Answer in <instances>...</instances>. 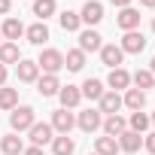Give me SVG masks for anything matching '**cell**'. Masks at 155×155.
I'll return each mask as SVG.
<instances>
[{"mask_svg": "<svg viewBox=\"0 0 155 155\" xmlns=\"http://www.w3.org/2000/svg\"><path fill=\"white\" fill-rule=\"evenodd\" d=\"M0 85H6V67L0 64Z\"/></svg>", "mask_w": 155, "mask_h": 155, "instance_id": "cell-36", "label": "cell"}, {"mask_svg": "<svg viewBox=\"0 0 155 155\" xmlns=\"http://www.w3.org/2000/svg\"><path fill=\"white\" fill-rule=\"evenodd\" d=\"M140 6H146V9H155V0H140Z\"/></svg>", "mask_w": 155, "mask_h": 155, "instance_id": "cell-37", "label": "cell"}, {"mask_svg": "<svg viewBox=\"0 0 155 155\" xmlns=\"http://www.w3.org/2000/svg\"><path fill=\"white\" fill-rule=\"evenodd\" d=\"M21 155H43V149H40V146H28Z\"/></svg>", "mask_w": 155, "mask_h": 155, "instance_id": "cell-34", "label": "cell"}, {"mask_svg": "<svg viewBox=\"0 0 155 155\" xmlns=\"http://www.w3.org/2000/svg\"><path fill=\"white\" fill-rule=\"evenodd\" d=\"M49 125H52V131H58V134H70V131L76 128V116L61 107V110L52 113V122H49Z\"/></svg>", "mask_w": 155, "mask_h": 155, "instance_id": "cell-4", "label": "cell"}, {"mask_svg": "<svg viewBox=\"0 0 155 155\" xmlns=\"http://www.w3.org/2000/svg\"><path fill=\"white\" fill-rule=\"evenodd\" d=\"M149 73L155 76V55H152V61H149Z\"/></svg>", "mask_w": 155, "mask_h": 155, "instance_id": "cell-38", "label": "cell"}, {"mask_svg": "<svg viewBox=\"0 0 155 155\" xmlns=\"http://www.w3.org/2000/svg\"><path fill=\"white\" fill-rule=\"evenodd\" d=\"M122 107H128V110H143L146 107V91H140V88H128L125 91V97H122Z\"/></svg>", "mask_w": 155, "mask_h": 155, "instance_id": "cell-19", "label": "cell"}, {"mask_svg": "<svg viewBox=\"0 0 155 155\" xmlns=\"http://www.w3.org/2000/svg\"><path fill=\"white\" fill-rule=\"evenodd\" d=\"M101 61H104L110 70H116V67H122V61H125V52H122L116 43H104V46H101Z\"/></svg>", "mask_w": 155, "mask_h": 155, "instance_id": "cell-9", "label": "cell"}, {"mask_svg": "<svg viewBox=\"0 0 155 155\" xmlns=\"http://www.w3.org/2000/svg\"><path fill=\"white\" fill-rule=\"evenodd\" d=\"M55 0H34V15L40 18V21H46L49 15H55Z\"/></svg>", "mask_w": 155, "mask_h": 155, "instance_id": "cell-27", "label": "cell"}, {"mask_svg": "<svg viewBox=\"0 0 155 155\" xmlns=\"http://www.w3.org/2000/svg\"><path fill=\"white\" fill-rule=\"evenodd\" d=\"M119 49H122L125 55H140V52L146 49V37H143L140 31H125V37H122Z\"/></svg>", "mask_w": 155, "mask_h": 155, "instance_id": "cell-3", "label": "cell"}, {"mask_svg": "<svg viewBox=\"0 0 155 155\" xmlns=\"http://www.w3.org/2000/svg\"><path fill=\"white\" fill-rule=\"evenodd\" d=\"M0 149H3V155H21L25 143L18 134H6V137H0Z\"/></svg>", "mask_w": 155, "mask_h": 155, "instance_id": "cell-23", "label": "cell"}, {"mask_svg": "<svg viewBox=\"0 0 155 155\" xmlns=\"http://www.w3.org/2000/svg\"><path fill=\"white\" fill-rule=\"evenodd\" d=\"M37 91L43 94V97H55L58 91H61V82H58V76H40V79H37Z\"/></svg>", "mask_w": 155, "mask_h": 155, "instance_id": "cell-18", "label": "cell"}, {"mask_svg": "<svg viewBox=\"0 0 155 155\" xmlns=\"http://www.w3.org/2000/svg\"><path fill=\"white\" fill-rule=\"evenodd\" d=\"M18 107V88H6V85H0V110H15Z\"/></svg>", "mask_w": 155, "mask_h": 155, "instance_id": "cell-26", "label": "cell"}, {"mask_svg": "<svg viewBox=\"0 0 155 155\" xmlns=\"http://www.w3.org/2000/svg\"><path fill=\"white\" fill-rule=\"evenodd\" d=\"M113 6H119V9H125V6H131V0H113Z\"/></svg>", "mask_w": 155, "mask_h": 155, "instance_id": "cell-35", "label": "cell"}, {"mask_svg": "<svg viewBox=\"0 0 155 155\" xmlns=\"http://www.w3.org/2000/svg\"><path fill=\"white\" fill-rule=\"evenodd\" d=\"M152 31H155V18H152Z\"/></svg>", "mask_w": 155, "mask_h": 155, "instance_id": "cell-40", "label": "cell"}, {"mask_svg": "<svg viewBox=\"0 0 155 155\" xmlns=\"http://www.w3.org/2000/svg\"><path fill=\"white\" fill-rule=\"evenodd\" d=\"M58 97H61V107H64V110H73V107H79V101H82V91L76 88V85H61Z\"/></svg>", "mask_w": 155, "mask_h": 155, "instance_id": "cell-15", "label": "cell"}, {"mask_svg": "<svg viewBox=\"0 0 155 155\" xmlns=\"http://www.w3.org/2000/svg\"><path fill=\"white\" fill-rule=\"evenodd\" d=\"M18 61H21L18 43H6V40H3V43H0V64L6 67V64H18Z\"/></svg>", "mask_w": 155, "mask_h": 155, "instance_id": "cell-22", "label": "cell"}, {"mask_svg": "<svg viewBox=\"0 0 155 155\" xmlns=\"http://www.w3.org/2000/svg\"><path fill=\"white\" fill-rule=\"evenodd\" d=\"M94 155H97V152H94Z\"/></svg>", "mask_w": 155, "mask_h": 155, "instance_id": "cell-42", "label": "cell"}, {"mask_svg": "<svg viewBox=\"0 0 155 155\" xmlns=\"http://www.w3.org/2000/svg\"><path fill=\"white\" fill-rule=\"evenodd\" d=\"M79 21L82 25H101L104 21V3H97V0H88V3L82 6V12H79Z\"/></svg>", "mask_w": 155, "mask_h": 155, "instance_id": "cell-8", "label": "cell"}, {"mask_svg": "<svg viewBox=\"0 0 155 155\" xmlns=\"http://www.w3.org/2000/svg\"><path fill=\"white\" fill-rule=\"evenodd\" d=\"M107 85L113 88V91H128V85H131V73L125 70V67H116V70H110V76H107Z\"/></svg>", "mask_w": 155, "mask_h": 155, "instance_id": "cell-13", "label": "cell"}, {"mask_svg": "<svg viewBox=\"0 0 155 155\" xmlns=\"http://www.w3.org/2000/svg\"><path fill=\"white\" fill-rule=\"evenodd\" d=\"M37 122L34 116V107H15L9 113V125H12V134H21V131H31V125Z\"/></svg>", "mask_w": 155, "mask_h": 155, "instance_id": "cell-1", "label": "cell"}, {"mask_svg": "<svg viewBox=\"0 0 155 155\" xmlns=\"http://www.w3.org/2000/svg\"><path fill=\"white\" fill-rule=\"evenodd\" d=\"M94 152H97V155H116V152H119V143H116V137H97V143H94Z\"/></svg>", "mask_w": 155, "mask_h": 155, "instance_id": "cell-29", "label": "cell"}, {"mask_svg": "<svg viewBox=\"0 0 155 155\" xmlns=\"http://www.w3.org/2000/svg\"><path fill=\"white\" fill-rule=\"evenodd\" d=\"M116 143H119V152L134 155V152H140V146H143V134H137V131H122V134L116 137Z\"/></svg>", "mask_w": 155, "mask_h": 155, "instance_id": "cell-7", "label": "cell"}, {"mask_svg": "<svg viewBox=\"0 0 155 155\" xmlns=\"http://www.w3.org/2000/svg\"><path fill=\"white\" fill-rule=\"evenodd\" d=\"M149 125H152V128H155V113H152V116H149Z\"/></svg>", "mask_w": 155, "mask_h": 155, "instance_id": "cell-39", "label": "cell"}, {"mask_svg": "<svg viewBox=\"0 0 155 155\" xmlns=\"http://www.w3.org/2000/svg\"><path fill=\"white\" fill-rule=\"evenodd\" d=\"M143 146H146V149H149V152L155 155V131H152L149 137H143Z\"/></svg>", "mask_w": 155, "mask_h": 155, "instance_id": "cell-32", "label": "cell"}, {"mask_svg": "<svg viewBox=\"0 0 155 155\" xmlns=\"http://www.w3.org/2000/svg\"><path fill=\"white\" fill-rule=\"evenodd\" d=\"M28 134H31V143H34V146H40V149H43L46 143H52V140H55V137H52L55 131H52V125H49V122H34Z\"/></svg>", "mask_w": 155, "mask_h": 155, "instance_id": "cell-6", "label": "cell"}, {"mask_svg": "<svg viewBox=\"0 0 155 155\" xmlns=\"http://www.w3.org/2000/svg\"><path fill=\"white\" fill-rule=\"evenodd\" d=\"M116 25H119L122 31H137V28H140V12H137L134 6H125V9L116 15Z\"/></svg>", "mask_w": 155, "mask_h": 155, "instance_id": "cell-11", "label": "cell"}, {"mask_svg": "<svg viewBox=\"0 0 155 155\" xmlns=\"http://www.w3.org/2000/svg\"><path fill=\"white\" fill-rule=\"evenodd\" d=\"M64 67H67L70 73H79V70L85 67V52H79V49H70V52L64 55Z\"/></svg>", "mask_w": 155, "mask_h": 155, "instance_id": "cell-25", "label": "cell"}, {"mask_svg": "<svg viewBox=\"0 0 155 155\" xmlns=\"http://www.w3.org/2000/svg\"><path fill=\"white\" fill-rule=\"evenodd\" d=\"M52 152H55V155H73V152H76V140H73L70 134H58V137L52 140Z\"/></svg>", "mask_w": 155, "mask_h": 155, "instance_id": "cell-21", "label": "cell"}, {"mask_svg": "<svg viewBox=\"0 0 155 155\" xmlns=\"http://www.w3.org/2000/svg\"><path fill=\"white\" fill-rule=\"evenodd\" d=\"M131 82H134V88L146 91V88H152V85H155V76H152L149 70H137V73L131 76Z\"/></svg>", "mask_w": 155, "mask_h": 155, "instance_id": "cell-30", "label": "cell"}, {"mask_svg": "<svg viewBox=\"0 0 155 155\" xmlns=\"http://www.w3.org/2000/svg\"><path fill=\"white\" fill-rule=\"evenodd\" d=\"M97 104H101V113L116 116V113L122 110V94H119V91H104V97H101Z\"/></svg>", "mask_w": 155, "mask_h": 155, "instance_id": "cell-17", "label": "cell"}, {"mask_svg": "<svg viewBox=\"0 0 155 155\" xmlns=\"http://www.w3.org/2000/svg\"><path fill=\"white\" fill-rule=\"evenodd\" d=\"M76 125H79L85 134H94V131L104 125V113H101V110H85V113L76 116Z\"/></svg>", "mask_w": 155, "mask_h": 155, "instance_id": "cell-5", "label": "cell"}, {"mask_svg": "<svg viewBox=\"0 0 155 155\" xmlns=\"http://www.w3.org/2000/svg\"><path fill=\"white\" fill-rule=\"evenodd\" d=\"M79 91H82V97H88V101H101L107 88H104L101 79H85V82L79 85Z\"/></svg>", "mask_w": 155, "mask_h": 155, "instance_id": "cell-24", "label": "cell"}, {"mask_svg": "<svg viewBox=\"0 0 155 155\" xmlns=\"http://www.w3.org/2000/svg\"><path fill=\"white\" fill-rule=\"evenodd\" d=\"M9 6H12V0H0V15H9Z\"/></svg>", "mask_w": 155, "mask_h": 155, "instance_id": "cell-33", "label": "cell"}, {"mask_svg": "<svg viewBox=\"0 0 155 155\" xmlns=\"http://www.w3.org/2000/svg\"><path fill=\"white\" fill-rule=\"evenodd\" d=\"M101 128H104V134H107V137H119L122 131H128V122H125V119L116 113V116H107Z\"/></svg>", "mask_w": 155, "mask_h": 155, "instance_id": "cell-20", "label": "cell"}, {"mask_svg": "<svg viewBox=\"0 0 155 155\" xmlns=\"http://www.w3.org/2000/svg\"><path fill=\"white\" fill-rule=\"evenodd\" d=\"M37 67L46 70L49 76H58V70H64V55L58 49H43V55L37 58Z\"/></svg>", "mask_w": 155, "mask_h": 155, "instance_id": "cell-2", "label": "cell"}, {"mask_svg": "<svg viewBox=\"0 0 155 155\" xmlns=\"http://www.w3.org/2000/svg\"><path fill=\"white\" fill-rule=\"evenodd\" d=\"M58 21H61V28H64V31H79V28H82L79 12H70V9H64V12L58 15Z\"/></svg>", "mask_w": 155, "mask_h": 155, "instance_id": "cell-31", "label": "cell"}, {"mask_svg": "<svg viewBox=\"0 0 155 155\" xmlns=\"http://www.w3.org/2000/svg\"><path fill=\"white\" fill-rule=\"evenodd\" d=\"M101 46H104V37L97 34V31H82L79 34V52H101Z\"/></svg>", "mask_w": 155, "mask_h": 155, "instance_id": "cell-12", "label": "cell"}, {"mask_svg": "<svg viewBox=\"0 0 155 155\" xmlns=\"http://www.w3.org/2000/svg\"><path fill=\"white\" fill-rule=\"evenodd\" d=\"M146 128H149V116H146L143 110L131 113V119H128V131H137V134H143Z\"/></svg>", "mask_w": 155, "mask_h": 155, "instance_id": "cell-28", "label": "cell"}, {"mask_svg": "<svg viewBox=\"0 0 155 155\" xmlns=\"http://www.w3.org/2000/svg\"><path fill=\"white\" fill-rule=\"evenodd\" d=\"M15 73H18V82H37V79H40L37 61H28V58H21V61L15 64Z\"/></svg>", "mask_w": 155, "mask_h": 155, "instance_id": "cell-10", "label": "cell"}, {"mask_svg": "<svg viewBox=\"0 0 155 155\" xmlns=\"http://www.w3.org/2000/svg\"><path fill=\"white\" fill-rule=\"evenodd\" d=\"M0 34H3V40H6V43H18V40L25 37V25H21L18 18H6V21H3V28H0Z\"/></svg>", "mask_w": 155, "mask_h": 155, "instance_id": "cell-14", "label": "cell"}, {"mask_svg": "<svg viewBox=\"0 0 155 155\" xmlns=\"http://www.w3.org/2000/svg\"><path fill=\"white\" fill-rule=\"evenodd\" d=\"M0 40H3V34H0Z\"/></svg>", "mask_w": 155, "mask_h": 155, "instance_id": "cell-41", "label": "cell"}, {"mask_svg": "<svg viewBox=\"0 0 155 155\" xmlns=\"http://www.w3.org/2000/svg\"><path fill=\"white\" fill-rule=\"evenodd\" d=\"M25 37H28V43L43 46V43L49 40V28H46V21H34L31 28H25Z\"/></svg>", "mask_w": 155, "mask_h": 155, "instance_id": "cell-16", "label": "cell"}]
</instances>
